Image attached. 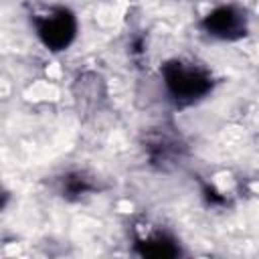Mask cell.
<instances>
[{
	"label": "cell",
	"instance_id": "1",
	"mask_svg": "<svg viewBox=\"0 0 259 259\" xmlns=\"http://www.w3.org/2000/svg\"><path fill=\"white\" fill-rule=\"evenodd\" d=\"M162 79L170 99L178 107L192 105L212 91L214 79L208 69L186 59H170L162 65Z\"/></svg>",
	"mask_w": 259,
	"mask_h": 259
},
{
	"label": "cell",
	"instance_id": "2",
	"mask_svg": "<svg viewBox=\"0 0 259 259\" xmlns=\"http://www.w3.org/2000/svg\"><path fill=\"white\" fill-rule=\"evenodd\" d=\"M38 40L53 53H61L71 47L77 36V16L65 6H49L30 16Z\"/></svg>",
	"mask_w": 259,
	"mask_h": 259
},
{
	"label": "cell",
	"instance_id": "3",
	"mask_svg": "<svg viewBox=\"0 0 259 259\" xmlns=\"http://www.w3.org/2000/svg\"><path fill=\"white\" fill-rule=\"evenodd\" d=\"M200 26L206 34L219 38V40H239L247 36L249 20L247 12L241 6L235 4H223L210 10L202 20Z\"/></svg>",
	"mask_w": 259,
	"mask_h": 259
},
{
	"label": "cell",
	"instance_id": "4",
	"mask_svg": "<svg viewBox=\"0 0 259 259\" xmlns=\"http://www.w3.org/2000/svg\"><path fill=\"white\" fill-rule=\"evenodd\" d=\"M144 150H146L150 164L160 170H170L178 166L184 156L182 140L168 127H158V130L148 132Z\"/></svg>",
	"mask_w": 259,
	"mask_h": 259
},
{
	"label": "cell",
	"instance_id": "5",
	"mask_svg": "<svg viewBox=\"0 0 259 259\" xmlns=\"http://www.w3.org/2000/svg\"><path fill=\"white\" fill-rule=\"evenodd\" d=\"M136 253L140 257L168 259V257H178L180 255V245L172 235H168L164 231H154V233H148L146 237H138Z\"/></svg>",
	"mask_w": 259,
	"mask_h": 259
},
{
	"label": "cell",
	"instance_id": "6",
	"mask_svg": "<svg viewBox=\"0 0 259 259\" xmlns=\"http://www.w3.org/2000/svg\"><path fill=\"white\" fill-rule=\"evenodd\" d=\"M97 190V180L87 172H69L61 178V194L67 200H79L85 194Z\"/></svg>",
	"mask_w": 259,
	"mask_h": 259
},
{
	"label": "cell",
	"instance_id": "7",
	"mask_svg": "<svg viewBox=\"0 0 259 259\" xmlns=\"http://www.w3.org/2000/svg\"><path fill=\"white\" fill-rule=\"evenodd\" d=\"M8 198H10V194H8V190L0 184V210L6 206V202H8Z\"/></svg>",
	"mask_w": 259,
	"mask_h": 259
}]
</instances>
